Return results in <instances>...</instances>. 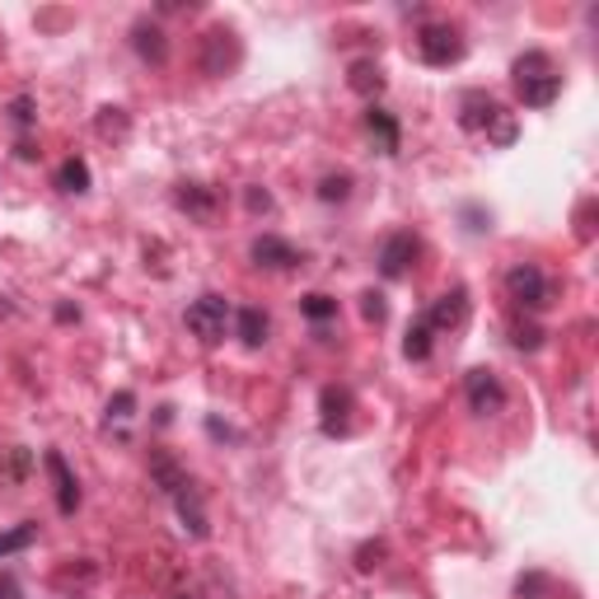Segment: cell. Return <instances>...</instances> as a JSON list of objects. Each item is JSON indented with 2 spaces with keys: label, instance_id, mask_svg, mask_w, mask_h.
<instances>
[{
  "label": "cell",
  "instance_id": "2",
  "mask_svg": "<svg viewBox=\"0 0 599 599\" xmlns=\"http://www.w3.org/2000/svg\"><path fill=\"white\" fill-rule=\"evenodd\" d=\"M459 127L473 136H487L492 146H511L515 141V113H506L487 90H464L459 94Z\"/></svg>",
  "mask_w": 599,
  "mask_h": 599
},
{
  "label": "cell",
  "instance_id": "26",
  "mask_svg": "<svg viewBox=\"0 0 599 599\" xmlns=\"http://www.w3.org/2000/svg\"><path fill=\"white\" fill-rule=\"evenodd\" d=\"M361 314H366V324H385V318H389L385 295H379V291H366V295H361Z\"/></svg>",
  "mask_w": 599,
  "mask_h": 599
},
{
  "label": "cell",
  "instance_id": "27",
  "mask_svg": "<svg viewBox=\"0 0 599 599\" xmlns=\"http://www.w3.org/2000/svg\"><path fill=\"white\" fill-rule=\"evenodd\" d=\"M10 123H14L19 132H29V127H33V98H29V94L10 98Z\"/></svg>",
  "mask_w": 599,
  "mask_h": 599
},
{
  "label": "cell",
  "instance_id": "16",
  "mask_svg": "<svg viewBox=\"0 0 599 599\" xmlns=\"http://www.w3.org/2000/svg\"><path fill=\"white\" fill-rule=\"evenodd\" d=\"M366 132L375 136L379 155H398V146H403V132H398V117H393L389 108H379V104H370V108H366Z\"/></svg>",
  "mask_w": 599,
  "mask_h": 599
},
{
  "label": "cell",
  "instance_id": "19",
  "mask_svg": "<svg viewBox=\"0 0 599 599\" xmlns=\"http://www.w3.org/2000/svg\"><path fill=\"white\" fill-rule=\"evenodd\" d=\"M351 90L366 94L375 104V94L385 90V71H379V62H370V56H361V62H351Z\"/></svg>",
  "mask_w": 599,
  "mask_h": 599
},
{
  "label": "cell",
  "instance_id": "11",
  "mask_svg": "<svg viewBox=\"0 0 599 599\" xmlns=\"http://www.w3.org/2000/svg\"><path fill=\"white\" fill-rule=\"evenodd\" d=\"M249 258L258 267H267V272H291V267L305 263V253H300L291 239H282V234H258L249 244Z\"/></svg>",
  "mask_w": 599,
  "mask_h": 599
},
{
  "label": "cell",
  "instance_id": "1",
  "mask_svg": "<svg viewBox=\"0 0 599 599\" xmlns=\"http://www.w3.org/2000/svg\"><path fill=\"white\" fill-rule=\"evenodd\" d=\"M150 477H155V487L169 496L174 511H178V525H183V534L192 538H207L211 534V521H207V502H202V487L192 483V473L178 464L174 454L165 450H155L150 454Z\"/></svg>",
  "mask_w": 599,
  "mask_h": 599
},
{
  "label": "cell",
  "instance_id": "21",
  "mask_svg": "<svg viewBox=\"0 0 599 599\" xmlns=\"http://www.w3.org/2000/svg\"><path fill=\"white\" fill-rule=\"evenodd\" d=\"M300 314H305L309 324H328V318H337V300L324 295V291H309L305 300H300Z\"/></svg>",
  "mask_w": 599,
  "mask_h": 599
},
{
  "label": "cell",
  "instance_id": "5",
  "mask_svg": "<svg viewBox=\"0 0 599 599\" xmlns=\"http://www.w3.org/2000/svg\"><path fill=\"white\" fill-rule=\"evenodd\" d=\"M464 29L450 24V19H431V24H422V33H417V56H422L427 66L445 71V66H459L464 62Z\"/></svg>",
  "mask_w": 599,
  "mask_h": 599
},
{
  "label": "cell",
  "instance_id": "9",
  "mask_svg": "<svg viewBox=\"0 0 599 599\" xmlns=\"http://www.w3.org/2000/svg\"><path fill=\"white\" fill-rule=\"evenodd\" d=\"M464 398H469V408L477 417H492V412H502L506 408V385H502V375L487 370V366H477L464 375Z\"/></svg>",
  "mask_w": 599,
  "mask_h": 599
},
{
  "label": "cell",
  "instance_id": "18",
  "mask_svg": "<svg viewBox=\"0 0 599 599\" xmlns=\"http://www.w3.org/2000/svg\"><path fill=\"white\" fill-rule=\"evenodd\" d=\"M431 347H435V328L427 324V314L412 318V328H408V337H403V356H408V361H427Z\"/></svg>",
  "mask_w": 599,
  "mask_h": 599
},
{
  "label": "cell",
  "instance_id": "8",
  "mask_svg": "<svg viewBox=\"0 0 599 599\" xmlns=\"http://www.w3.org/2000/svg\"><path fill=\"white\" fill-rule=\"evenodd\" d=\"M417 258H422V239L412 230H393L385 244H379V276L398 282V276H408L417 267Z\"/></svg>",
  "mask_w": 599,
  "mask_h": 599
},
{
  "label": "cell",
  "instance_id": "23",
  "mask_svg": "<svg viewBox=\"0 0 599 599\" xmlns=\"http://www.w3.org/2000/svg\"><path fill=\"white\" fill-rule=\"evenodd\" d=\"M511 343L521 347V351H538V347H544V328H538V324H521V318H515V324H511Z\"/></svg>",
  "mask_w": 599,
  "mask_h": 599
},
{
  "label": "cell",
  "instance_id": "20",
  "mask_svg": "<svg viewBox=\"0 0 599 599\" xmlns=\"http://www.w3.org/2000/svg\"><path fill=\"white\" fill-rule=\"evenodd\" d=\"M56 188H62V192H90V165H85V159H66V165L62 169H56Z\"/></svg>",
  "mask_w": 599,
  "mask_h": 599
},
{
  "label": "cell",
  "instance_id": "30",
  "mask_svg": "<svg viewBox=\"0 0 599 599\" xmlns=\"http://www.w3.org/2000/svg\"><path fill=\"white\" fill-rule=\"evenodd\" d=\"M56 318H62V324H71V318H80V309H71V305H56Z\"/></svg>",
  "mask_w": 599,
  "mask_h": 599
},
{
  "label": "cell",
  "instance_id": "28",
  "mask_svg": "<svg viewBox=\"0 0 599 599\" xmlns=\"http://www.w3.org/2000/svg\"><path fill=\"white\" fill-rule=\"evenodd\" d=\"M0 599H24V590H19L14 571H0Z\"/></svg>",
  "mask_w": 599,
  "mask_h": 599
},
{
  "label": "cell",
  "instance_id": "3",
  "mask_svg": "<svg viewBox=\"0 0 599 599\" xmlns=\"http://www.w3.org/2000/svg\"><path fill=\"white\" fill-rule=\"evenodd\" d=\"M511 80H515V94H521L525 108H553L557 94H563V71H557V62H553L548 52L515 56Z\"/></svg>",
  "mask_w": 599,
  "mask_h": 599
},
{
  "label": "cell",
  "instance_id": "10",
  "mask_svg": "<svg viewBox=\"0 0 599 599\" xmlns=\"http://www.w3.org/2000/svg\"><path fill=\"white\" fill-rule=\"evenodd\" d=\"M351 408L356 398L347 385H328L318 393V427H324V435H351Z\"/></svg>",
  "mask_w": 599,
  "mask_h": 599
},
{
  "label": "cell",
  "instance_id": "7",
  "mask_svg": "<svg viewBox=\"0 0 599 599\" xmlns=\"http://www.w3.org/2000/svg\"><path fill=\"white\" fill-rule=\"evenodd\" d=\"M239 62H244V43H239V33H234V29L216 24V29L202 33V71H207V75H216V80H221V75H234Z\"/></svg>",
  "mask_w": 599,
  "mask_h": 599
},
{
  "label": "cell",
  "instance_id": "22",
  "mask_svg": "<svg viewBox=\"0 0 599 599\" xmlns=\"http://www.w3.org/2000/svg\"><path fill=\"white\" fill-rule=\"evenodd\" d=\"M33 538H38V525H33V521H24V525L6 529V534H0V557H14V553L33 548Z\"/></svg>",
  "mask_w": 599,
  "mask_h": 599
},
{
  "label": "cell",
  "instance_id": "4",
  "mask_svg": "<svg viewBox=\"0 0 599 599\" xmlns=\"http://www.w3.org/2000/svg\"><path fill=\"white\" fill-rule=\"evenodd\" d=\"M230 328H234V305H230L225 295L207 291V295H197L192 305H188V333L202 347H221Z\"/></svg>",
  "mask_w": 599,
  "mask_h": 599
},
{
  "label": "cell",
  "instance_id": "12",
  "mask_svg": "<svg viewBox=\"0 0 599 599\" xmlns=\"http://www.w3.org/2000/svg\"><path fill=\"white\" fill-rule=\"evenodd\" d=\"M174 202H178V211H188L192 221L211 225V221H216V211L225 207V192H221V188H211V183H178Z\"/></svg>",
  "mask_w": 599,
  "mask_h": 599
},
{
  "label": "cell",
  "instance_id": "14",
  "mask_svg": "<svg viewBox=\"0 0 599 599\" xmlns=\"http://www.w3.org/2000/svg\"><path fill=\"white\" fill-rule=\"evenodd\" d=\"M469 291L464 286H454V291H445L435 305L427 309V324L435 328V333H454V328H464L469 324Z\"/></svg>",
  "mask_w": 599,
  "mask_h": 599
},
{
  "label": "cell",
  "instance_id": "25",
  "mask_svg": "<svg viewBox=\"0 0 599 599\" xmlns=\"http://www.w3.org/2000/svg\"><path fill=\"white\" fill-rule=\"evenodd\" d=\"M318 197H324V202H347L351 197V174H328L324 183H318Z\"/></svg>",
  "mask_w": 599,
  "mask_h": 599
},
{
  "label": "cell",
  "instance_id": "6",
  "mask_svg": "<svg viewBox=\"0 0 599 599\" xmlns=\"http://www.w3.org/2000/svg\"><path fill=\"white\" fill-rule=\"evenodd\" d=\"M506 295L521 305L525 314H544L553 305V282H548V272L538 267V263H515L506 272Z\"/></svg>",
  "mask_w": 599,
  "mask_h": 599
},
{
  "label": "cell",
  "instance_id": "15",
  "mask_svg": "<svg viewBox=\"0 0 599 599\" xmlns=\"http://www.w3.org/2000/svg\"><path fill=\"white\" fill-rule=\"evenodd\" d=\"M132 48H136V56H141L146 66H165L169 62V38H165L159 24H150V19H136L132 24Z\"/></svg>",
  "mask_w": 599,
  "mask_h": 599
},
{
  "label": "cell",
  "instance_id": "29",
  "mask_svg": "<svg viewBox=\"0 0 599 599\" xmlns=\"http://www.w3.org/2000/svg\"><path fill=\"white\" fill-rule=\"evenodd\" d=\"M249 207H253V211H272V197L253 188V192H249Z\"/></svg>",
  "mask_w": 599,
  "mask_h": 599
},
{
  "label": "cell",
  "instance_id": "13",
  "mask_svg": "<svg viewBox=\"0 0 599 599\" xmlns=\"http://www.w3.org/2000/svg\"><path fill=\"white\" fill-rule=\"evenodd\" d=\"M43 469H48V477H52L56 511H62V515H75V511H80V477L71 473L66 454H62V450H48V454H43Z\"/></svg>",
  "mask_w": 599,
  "mask_h": 599
},
{
  "label": "cell",
  "instance_id": "31",
  "mask_svg": "<svg viewBox=\"0 0 599 599\" xmlns=\"http://www.w3.org/2000/svg\"><path fill=\"white\" fill-rule=\"evenodd\" d=\"M174 599H188V595H174Z\"/></svg>",
  "mask_w": 599,
  "mask_h": 599
},
{
  "label": "cell",
  "instance_id": "17",
  "mask_svg": "<svg viewBox=\"0 0 599 599\" xmlns=\"http://www.w3.org/2000/svg\"><path fill=\"white\" fill-rule=\"evenodd\" d=\"M267 333H272V318L258 309V305H244V309H234V337L244 343L249 351H258L267 343Z\"/></svg>",
  "mask_w": 599,
  "mask_h": 599
},
{
  "label": "cell",
  "instance_id": "24",
  "mask_svg": "<svg viewBox=\"0 0 599 599\" xmlns=\"http://www.w3.org/2000/svg\"><path fill=\"white\" fill-rule=\"evenodd\" d=\"M132 417H136V393H132V389L113 393V398H108V427H113V422L123 427V422H132Z\"/></svg>",
  "mask_w": 599,
  "mask_h": 599
}]
</instances>
